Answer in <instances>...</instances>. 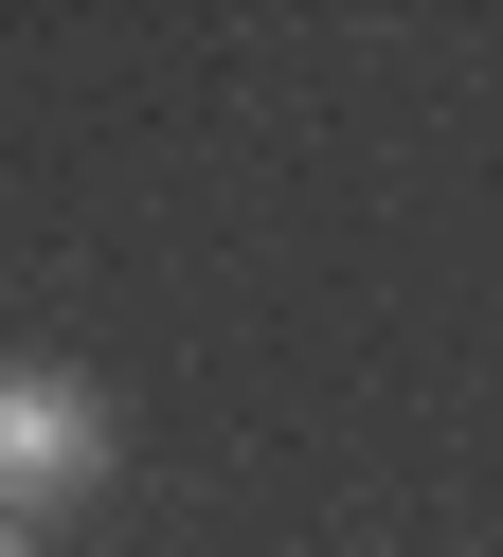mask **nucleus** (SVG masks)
<instances>
[{
	"instance_id": "nucleus-1",
	"label": "nucleus",
	"mask_w": 503,
	"mask_h": 557,
	"mask_svg": "<svg viewBox=\"0 0 503 557\" xmlns=\"http://www.w3.org/2000/svg\"><path fill=\"white\" fill-rule=\"evenodd\" d=\"M108 485V396L72 360H19L0 377V521L36 540V504H90Z\"/></svg>"
},
{
	"instance_id": "nucleus-2",
	"label": "nucleus",
	"mask_w": 503,
	"mask_h": 557,
	"mask_svg": "<svg viewBox=\"0 0 503 557\" xmlns=\"http://www.w3.org/2000/svg\"><path fill=\"white\" fill-rule=\"evenodd\" d=\"M0 557H36V540H19V521H0Z\"/></svg>"
}]
</instances>
